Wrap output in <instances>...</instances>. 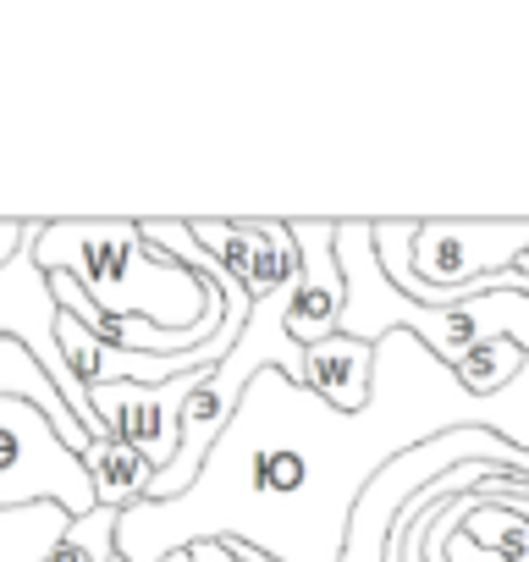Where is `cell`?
<instances>
[{
    "label": "cell",
    "instance_id": "cell-3",
    "mask_svg": "<svg viewBox=\"0 0 529 562\" xmlns=\"http://www.w3.org/2000/svg\"><path fill=\"white\" fill-rule=\"evenodd\" d=\"M40 502L61 507L67 518H89L100 507L83 458L56 436L45 408L29 397H0V513Z\"/></svg>",
    "mask_w": 529,
    "mask_h": 562
},
{
    "label": "cell",
    "instance_id": "cell-13",
    "mask_svg": "<svg viewBox=\"0 0 529 562\" xmlns=\"http://www.w3.org/2000/svg\"><path fill=\"white\" fill-rule=\"evenodd\" d=\"M518 364H524V348H513V342H485V348H474L469 359H458V364H447L452 375H458V386L469 392V397H496L513 375H518Z\"/></svg>",
    "mask_w": 529,
    "mask_h": 562
},
{
    "label": "cell",
    "instance_id": "cell-6",
    "mask_svg": "<svg viewBox=\"0 0 529 562\" xmlns=\"http://www.w3.org/2000/svg\"><path fill=\"white\" fill-rule=\"evenodd\" d=\"M182 397H188V375H177V381H166V386L116 381V386H94V392H89V408H94L105 441L133 447V452L160 474V469L171 463V452H177Z\"/></svg>",
    "mask_w": 529,
    "mask_h": 562
},
{
    "label": "cell",
    "instance_id": "cell-4",
    "mask_svg": "<svg viewBox=\"0 0 529 562\" xmlns=\"http://www.w3.org/2000/svg\"><path fill=\"white\" fill-rule=\"evenodd\" d=\"M34 226V221H29ZM0 337H12L40 370H45V381L56 386V397L67 403V414L89 430V441H105V430H100V419H94V408H89V392L67 375V364H61V348H56V299H50V288H45V270L34 265V248H29V237H23V248L0 265Z\"/></svg>",
    "mask_w": 529,
    "mask_h": 562
},
{
    "label": "cell",
    "instance_id": "cell-8",
    "mask_svg": "<svg viewBox=\"0 0 529 562\" xmlns=\"http://www.w3.org/2000/svg\"><path fill=\"white\" fill-rule=\"evenodd\" d=\"M370 370H375V348L370 342H353V337H326L315 348H304V386L331 403L337 414H353L364 408L370 397Z\"/></svg>",
    "mask_w": 529,
    "mask_h": 562
},
{
    "label": "cell",
    "instance_id": "cell-5",
    "mask_svg": "<svg viewBox=\"0 0 529 562\" xmlns=\"http://www.w3.org/2000/svg\"><path fill=\"white\" fill-rule=\"evenodd\" d=\"M182 226L254 304L288 288L299 270V243L288 221H182Z\"/></svg>",
    "mask_w": 529,
    "mask_h": 562
},
{
    "label": "cell",
    "instance_id": "cell-10",
    "mask_svg": "<svg viewBox=\"0 0 529 562\" xmlns=\"http://www.w3.org/2000/svg\"><path fill=\"white\" fill-rule=\"evenodd\" d=\"M458 529L502 562H529V496H480Z\"/></svg>",
    "mask_w": 529,
    "mask_h": 562
},
{
    "label": "cell",
    "instance_id": "cell-14",
    "mask_svg": "<svg viewBox=\"0 0 529 562\" xmlns=\"http://www.w3.org/2000/svg\"><path fill=\"white\" fill-rule=\"evenodd\" d=\"M441 562H502L496 551H485V546H474L463 529H452L447 535V546H441Z\"/></svg>",
    "mask_w": 529,
    "mask_h": 562
},
{
    "label": "cell",
    "instance_id": "cell-12",
    "mask_svg": "<svg viewBox=\"0 0 529 562\" xmlns=\"http://www.w3.org/2000/svg\"><path fill=\"white\" fill-rule=\"evenodd\" d=\"M480 430H491L496 441H507L513 452H524V458H529V353H524L518 375H513L496 397H485Z\"/></svg>",
    "mask_w": 529,
    "mask_h": 562
},
{
    "label": "cell",
    "instance_id": "cell-2",
    "mask_svg": "<svg viewBox=\"0 0 529 562\" xmlns=\"http://www.w3.org/2000/svg\"><path fill=\"white\" fill-rule=\"evenodd\" d=\"M34 265L67 276L111 321H144L155 331H193L210 310V288L138 237V221H34Z\"/></svg>",
    "mask_w": 529,
    "mask_h": 562
},
{
    "label": "cell",
    "instance_id": "cell-9",
    "mask_svg": "<svg viewBox=\"0 0 529 562\" xmlns=\"http://www.w3.org/2000/svg\"><path fill=\"white\" fill-rule=\"evenodd\" d=\"M83 469H89V480H94V502L111 507V513L144 502V496H149V480H155V469H149L133 447H122V441H94V447L83 452Z\"/></svg>",
    "mask_w": 529,
    "mask_h": 562
},
{
    "label": "cell",
    "instance_id": "cell-11",
    "mask_svg": "<svg viewBox=\"0 0 529 562\" xmlns=\"http://www.w3.org/2000/svg\"><path fill=\"white\" fill-rule=\"evenodd\" d=\"M111 529H116V513L111 507H94L89 518H72V529L56 546V557L61 562H105L111 557ZM188 551H193V562H237L232 546H221V540H193Z\"/></svg>",
    "mask_w": 529,
    "mask_h": 562
},
{
    "label": "cell",
    "instance_id": "cell-7",
    "mask_svg": "<svg viewBox=\"0 0 529 562\" xmlns=\"http://www.w3.org/2000/svg\"><path fill=\"white\" fill-rule=\"evenodd\" d=\"M299 243V276H293V304H288V337L299 348H315L337 337L342 326V270H337V221H288Z\"/></svg>",
    "mask_w": 529,
    "mask_h": 562
},
{
    "label": "cell",
    "instance_id": "cell-1",
    "mask_svg": "<svg viewBox=\"0 0 529 562\" xmlns=\"http://www.w3.org/2000/svg\"><path fill=\"white\" fill-rule=\"evenodd\" d=\"M485 403L408 331L375 342L370 397L337 414L282 370H259L193 485L171 502L116 513V562H160L193 540L248 546L264 562H342V535L364 485L408 447L480 430Z\"/></svg>",
    "mask_w": 529,
    "mask_h": 562
},
{
    "label": "cell",
    "instance_id": "cell-15",
    "mask_svg": "<svg viewBox=\"0 0 529 562\" xmlns=\"http://www.w3.org/2000/svg\"><path fill=\"white\" fill-rule=\"evenodd\" d=\"M105 562H116V551H111V557H105ZM160 562H193V551H188V546H182V551H171V557H160Z\"/></svg>",
    "mask_w": 529,
    "mask_h": 562
}]
</instances>
